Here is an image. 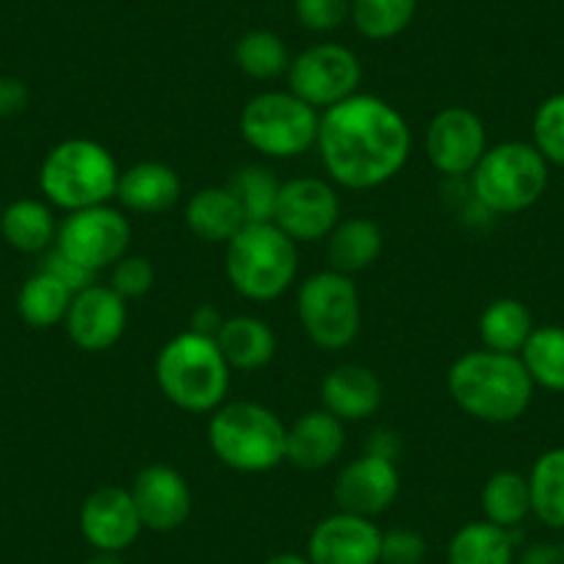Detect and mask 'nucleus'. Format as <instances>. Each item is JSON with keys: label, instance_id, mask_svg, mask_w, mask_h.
I'll use <instances>...</instances> for the list:
<instances>
[{"label": "nucleus", "instance_id": "obj_28", "mask_svg": "<svg viewBox=\"0 0 564 564\" xmlns=\"http://www.w3.org/2000/svg\"><path fill=\"white\" fill-rule=\"evenodd\" d=\"M481 512L492 525L507 531H518L523 520L531 514V490L529 476L520 470H496L481 487Z\"/></svg>", "mask_w": 564, "mask_h": 564}, {"label": "nucleus", "instance_id": "obj_47", "mask_svg": "<svg viewBox=\"0 0 564 564\" xmlns=\"http://www.w3.org/2000/svg\"><path fill=\"white\" fill-rule=\"evenodd\" d=\"M0 214H3V205H0Z\"/></svg>", "mask_w": 564, "mask_h": 564}, {"label": "nucleus", "instance_id": "obj_45", "mask_svg": "<svg viewBox=\"0 0 564 564\" xmlns=\"http://www.w3.org/2000/svg\"><path fill=\"white\" fill-rule=\"evenodd\" d=\"M84 564H122V558H119V553H102V551H95L89 558H86Z\"/></svg>", "mask_w": 564, "mask_h": 564}, {"label": "nucleus", "instance_id": "obj_5", "mask_svg": "<svg viewBox=\"0 0 564 564\" xmlns=\"http://www.w3.org/2000/svg\"><path fill=\"white\" fill-rule=\"evenodd\" d=\"M119 172L122 170L106 144L75 135L47 150L36 181L45 203L64 214H75L117 199Z\"/></svg>", "mask_w": 564, "mask_h": 564}, {"label": "nucleus", "instance_id": "obj_8", "mask_svg": "<svg viewBox=\"0 0 564 564\" xmlns=\"http://www.w3.org/2000/svg\"><path fill=\"white\" fill-rule=\"evenodd\" d=\"M318 119L322 111L294 91L269 89L249 97L238 117V133L263 159L291 161L316 148Z\"/></svg>", "mask_w": 564, "mask_h": 564}, {"label": "nucleus", "instance_id": "obj_33", "mask_svg": "<svg viewBox=\"0 0 564 564\" xmlns=\"http://www.w3.org/2000/svg\"><path fill=\"white\" fill-rule=\"evenodd\" d=\"M417 0H351V25L371 42H390L415 20Z\"/></svg>", "mask_w": 564, "mask_h": 564}, {"label": "nucleus", "instance_id": "obj_6", "mask_svg": "<svg viewBox=\"0 0 564 564\" xmlns=\"http://www.w3.org/2000/svg\"><path fill=\"white\" fill-rule=\"evenodd\" d=\"M208 446L236 474H269L285 463L289 426L258 401H225L208 417Z\"/></svg>", "mask_w": 564, "mask_h": 564}, {"label": "nucleus", "instance_id": "obj_48", "mask_svg": "<svg viewBox=\"0 0 564 564\" xmlns=\"http://www.w3.org/2000/svg\"><path fill=\"white\" fill-rule=\"evenodd\" d=\"M562 208H564V197H562Z\"/></svg>", "mask_w": 564, "mask_h": 564}, {"label": "nucleus", "instance_id": "obj_4", "mask_svg": "<svg viewBox=\"0 0 564 564\" xmlns=\"http://www.w3.org/2000/svg\"><path fill=\"white\" fill-rule=\"evenodd\" d=\"M225 276L247 302H274L300 276V243L274 221H247L225 243Z\"/></svg>", "mask_w": 564, "mask_h": 564}, {"label": "nucleus", "instance_id": "obj_2", "mask_svg": "<svg viewBox=\"0 0 564 564\" xmlns=\"http://www.w3.org/2000/svg\"><path fill=\"white\" fill-rule=\"evenodd\" d=\"M446 388L465 415L492 426L520 421L536 390L518 355L490 349L459 355L448 368Z\"/></svg>", "mask_w": 564, "mask_h": 564}, {"label": "nucleus", "instance_id": "obj_41", "mask_svg": "<svg viewBox=\"0 0 564 564\" xmlns=\"http://www.w3.org/2000/svg\"><path fill=\"white\" fill-rule=\"evenodd\" d=\"M514 564H564V551L556 542H531L518 551Z\"/></svg>", "mask_w": 564, "mask_h": 564}, {"label": "nucleus", "instance_id": "obj_18", "mask_svg": "<svg viewBox=\"0 0 564 564\" xmlns=\"http://www.w3.org/2000/svg\"><path fill=\"white\" fill-rule=\"evenodd\" d=\"M382 529L371 518L333 512L313 525L307 558L313 564H379Z\"/></svg>", "mask_w": 564, "mask_h": 564}, {"label": "nucleus", "instance_id": "obj_39", "mask_svg": "<svg viewBox=\"0 0 564 564\" xmlns=\"http://www.w3.org/2000/svg\"><path fill=\"white\" fill-rule=\"evenodd\" d=\"M40 269L56 276L58 282H64V285H67L73 294H78V291L89 289V285H95L97 282V274H91V271H86L84 265H78L75 260H69L67 254L58 252L56 247L47 249V252L42 254Z\"/></svg>", "mask_w": 564, "mask_h": 564}, {"label": "nucleus", "instance_id": "obj_7", "mask_svg": "<svg viewBox=\"0 0 564 564\" xmlns=\"http://www.w3.org/2000/svg\"><path fill=\"white\" fill-rule=\"evenodd\" d=\"M470 197L490 216H514L534 208L551 181V164L531 141H498L468 177Z\"/></svg>", "mask_w": 564, "mask_h": 564}, {"label": "nucleus", "instance_id": "obj_36", "mask_svg": "<svg viewBox=\"0 0 564 564\" xmlns=\"http://www.w3.org/2000/svg\"><path fill=\"white\" fill-rule=\"evenodd\" d=\"M155 285V269L144 254H124L108 269V289L117 291L124 302L148 296Z\"/></svg>", "mask_w": 564, "mask_h": 564}, {"label": "nucleus", "instance_id": "obj_13", "mask_svg": "<svg viewBox=\"0 0 564 564\" xmlns=\"http://www.w3.org/2000/svg\"><path fill=\"white\" fill-rule=\"evenodd\" d=\"M340 219H344V205L333 181L313 175L282 181L274 225L300 247L327 241Z\"/></svg>", "mask_w": 564, "mask_h": 564}, {"label": "nucleus", "instance_id": "obj_38", "mask_svg": "<svg viewBox=\"0 0 564 564\" xmlns=\"http://www.w3.org/2000/svg\"><path fill=\"white\" fill-rule=\"evenodd\" d=\"M426 540L421 531L410 525H393L382 531V547H379V564H423L426 562Z\"/></svg>", "mask_w": 564, "mask_h": 564}, {"label": "nucleus", "instance_id": "obj_27", "mask_svg": "<svg viewBox=\"0 0 564 564\" xmlns=\"http://www.w3.org/2000/svg\"><path fill=\"white\" fill-rule=\"evenodd\" d=\"M534 327L529 305L514 296H498L479 316L481 346L501 355H520Z\"/></svg>", "mask_w": 564, "mask_h": 564}, {"label": "nucleus", "instance_id": "obj_31", "mask_svg": "<svg viewBox=\"0 0 564 564\" xmlns=\"http://www.w3.org/2000/svg\"><path fill=\"white\" fill-rule=\"evenodd\" d=\"M289 45L282 42L280 34L269 29H252L247 34L238 36L236 47H232V62L241 69L247 78L269 84V80L282 78L291 67Z\"/></svg>", "mask_w": 564, "mask_h": 564}, {"label": "nucleus", "instance_id": "obj_14", "mask_svg": "<svg viewBox=\"0 0 564 564\" xmlns=\"http://www.w3.org/2000/svg\"><path fill=\"white\" fill-rule=\"evenodd\" d=\"M130 496H133L135 509L144 531L155 534H172L181 529L194 509L192 487L186 476L166 463L144 465L130 481Z\"/></svg>", "mask_w": 564, "mask_h": 564}, {"label": "nucleus", "instance_id": "obj_44", "mask_svg": "<svg viewBox=\"0 0 564 564\" xmlns=\"http://www.w3.org/2000/svg\"><path fill=\"white\" fill-rule=\"evenodd\" d=\"M263 564H313V562H311V558H307V553L280 551V553H274V556L265 558Z\"/></svg>", "mask_w": 564, "mask_h": 564}, {"label": "nucleus", "instance_id": "obj_9", "mask_svg": "<svg viewBox=\"0 0 564 564\" xmlns=\"http://www.w3.org/2000/svg\"><path fill=\"white\" fill-rule=\"evenodd\" d=\"M296 316L313 346L324 351L349 349L362 327V302L355 280L333 269L313 271L296 289Z\"/></svg>", "mask_w": 564, "mask_h": 564}, {"label": "nucleus", "instance_id": "obj_11", "mask_svg": "<svg viewBox=\"0 0 564 564\" xmlns=\"http://www.w3.org/2000/svg\"><path fill=\"white\" fill-rule=\"evenodd\" d=\"M130 238H133L130 219L122 208L108 203L64 216L58 221L56 249L100 276L130 252Z\"/></svg>", "mask_w": 564, "mask_h": 564}, {"label": "nucleus", "instance_id": "obj_30", "mask_svg": "<svg viewBox=\"0 0 564 564\" xmlns=\"http://www.w3.org/2000/svg\"><path fill=\"white\" fill-rule=\"evenodd\" d=\"M73 291L58 282L47 271L36 269L18 294V313L29 327L51 329L64 324L69 305H73Z\"/></svg>", "mask_w": 564, "mask_h": 564}, {"label": "nucleus", "instance_id": "obj_40", "mask_svg": "<svg viewBox=\"0 0 564 564\" xmlns=\"http://www.w3.org/2000/svg\"><path fill=\"white\" fill-rule=\"evenodd\" d=\"M31 89L18 75H0V119H12L29 108Z\"/></svg>", "mask_w": 564, "mask_h": 564}, {"label": "nucleus", "instance_id": "obj_3", "mask_svg": "<svg viewBox=\"0 0 564 564\" xmlns=\"http://www.w3.org/2000/svg\"><path fill=\"white\" fill-rule=\"evenodd\" d=\"M232 368L214 338L186 329L161 346L155 384L172 406L192 415H210L227 401Z\"/></svg>", "mask_w": 564, "mask_h": 564}, {"label": "nucleus", "instance_id": "obj_22", "mask_svg": "<svg viewBox=\"0 0 564 564\" xmlns=\"http://www.w3.org/2000/svg\"><path fill=\"white\" fill-rule=\"evenodd\" d=\"M183 221L194 238L221 247L247 225L241 205L227 186H205L194 192L183 208Z\"/></svg>", "mask_w": 564, "mask_h": 564}, {"label": "nucleus", "instance_id": "obj_25", "mask_svg": "<svg viewBox=\"0 0 564 564\" xmlns=\"http://www.w3.org/2000/svg\"><path fill=\"white\" fill-rule=\"evenodd\" d=\"M384 249L382 227L366 216H344L327 236L329 269L340 274H360L371 269Z\"/></svg>", "mask_w": 564, "mask_h": 564}, {"label": "nucleus", "instance_id": "obj_35", "mask_svg": "<svg viewBox=\"0 0 564 564\" xmlns=\"http://www.w3.org/2000/svg\"><path fill=\"white\" fill-rule=\"evenodd\" d=\"M531 144L551 166L564 170V91L545 97L531 119Z\"/></svg>", "mask_w": 564, "mask_h": 564}, {"label": "nucleus", "instance_id": "obj_10", "mask_svg": "<svg viewBox=\"0 0 564 564\" xmlns=\"http://www.w3.org/2000/svg\"><path fill=\"white\" fill-rule=\"evenodd\" d=\"M285 80L300 100L316 111H327L360 91L362 64L357 53L340 42H316L291 58Z\"/></svg>", "mask_w": 564, "mask_h": 564}, {"label": "nucleus", "instance_id": "obj_29", "mask_svg": "<svg viewBox=\"0 0 564 564\" xmlns=\"http://www.w3.org/2000/svg\"><path fill=\"white\" fill-rule=\"evenodd\" d=\"M531 514L547 529L564 531V446L547 448L529 470Z\"/></svg>", "mask_w": 564, "mask_h": 564}, {"label": "nucleus", "instance_id": "obj_15", "mask_svg": "<svg viewBox=\"0 0 564 564\" xmlns=\"http://www.w3.org/2000/svg\"><path fill=\"white\" fill-rule=\"evenodd\" d=\"M399 490L401 474L395 459L362 452L360 457L340 468L338 479H335V503L340 512L373 520L393 507Z\"/></svg>", "mask_w": 564, "mask_h": 564}, {"label": "nucleus", "instance_id": "obj_12", "mask_svg": "<svg viewBox=\"0 0 564 564\" xmlns=\"http://www.w3.org/2000/svg\"><path fill=\"white\" fill-rule=\"evenodd\" d=\"M487 124L474 108L446 106L430 119L423 133V153L432 170L448 181H465L487 153Z\"/></svg>", "mask_w": 564, "mask_h": 564}, {"label": "nucleus", "instance_id": "obj_34", "mask_svg": "<svg viewBox=\"0 0 564 564\" xmlns=\"http://www.w3.org/2000/svg\"><path fill=\"white\" fill-rule=\"evenodd\" d=\"M227 188L238 199L247 221H274L282 181L265 164H247L230 177Z\"/></svg>", "mask_w": 564, "mask_h": 564}, {"label": "nucleus", "instance_id": "obj_43", "mask_svg": "<svg viewBox=\"0 0 564 564\" xmlns=\"http://www.w3.org/2000/svg\"><path fill=\"white\" fill-rule=\"evenodd\" d=\"M366 452L382 454V457H390V459H399V454H401V437L395 435V432H390V430L373 432L371 441L366 443Z\"/></svg>", "mask_w": 564, "mask_h": 564}, {"label": "nucleus", "instance_id": "obj_20", "mask_svg": "<svg viewBox=\"0 0 564 564\" xmlns=\"http://www.w3.org/2000/svg\"><path fill=\"white\" fill-rule=\"evenodd\" d=\"M322 406L344 423L368 421L384 401L382 379L362 362H340L322 379Z\"/></svg>", "mask_w": 564, "mask_h": 564}, {"label": "nucleus", "instance_id": "obj_24", "mask_svg": "<svg viewBox=\"0 0 564 564\" xmlns=\"http://www.w3.org/2000/svg\"><path fill=\"white\" fill-rule=\"evenodd\" d=\"M0 238L23 254H45L58 238L56 208L45 199H14L0 214Z\"/></svg>", "mask_w": 564, "mask_h": 564}, {"label": "nucleus", "instance_id": "obj_16", "mask_svg": "<svg viewBox=\"0 0 564 564\" xmlns=\"http://www.w3.org/2000/svg\"><path fill=\"white\" fill-rule=\"evenodd\" d=\"M64 327L80 351L100 355L122 340L128 329V302L117 291L108 289L106 282H95L73 296Z\"/></svg>", "mask_w": 564, "mask_h": 564}, {"label": "nucleus", "instance_id": "obj_26", "mask_svg": "<svg viewBox=\"0 0 564 564\" xmlns=\"http://www.w3.org/2000/svg\"><path fill=\"white\" fill-rule=\"evenodd\" d=\"M518 531L492 525L490 520H474L454 531L446 547V564H514Z\"/></svg>", "mask_w": 564, "mask_h": 564}, {"label": "nucleus", "instance_id": "obj_46", "mask_svg": "<svg viewBox=\"0 0 564 564\" xmlns=\"http://www.w3.org/2000/svg\"><path fill=\"white\" fill-rule=\"evenodd\" d=\"M558 545H562V551H564V540H562V542H558Z\"/></svg>", "mask_w": 564, "mask_h": 564}, {"label": "nucleus", "instance_id": "obj_21", "mask_svg": "<svg viewBox=\"0 0 564 564\" xmlns=\"http://www.w3.org/2000/svg\"><path fill=\"white\" fill-rule=\"evenodd\" d=\"M183 197V181L175 166L164 161H139L119 172L117 203L128 214L161 216Z\"/></svg>", "mask_w": 564, "mask_h": 564}, {"label": "nucleus", "instance_id": "obj_23", "mask_svg": "<svg viewBox=\"0 0 564 564\" xmlns=\"http://www.w3.org/2000/svg\"><path fill=\"white\" fill-rule=\"evenodd\" d=\"M214 340L221 355H225L227 366L241 373L260 371L276 355L274 329L269 327V322H263L258 316H249V313L225 318V324H221Z\"/></svg>", "mask_w": 564, "mask_h": 564}, {"label": "nucleus", "instance_id": "obj_19", "mask_svg": "<svg viewBox=\"0 0 564 564\" xmlns=\"http://www.w3.org/2000/svg\"><path fill=\"white\" fill-rule=\"evenodd\" d=\"M346 452V423L333 412H302L285 435V463L296 470H327Z\"/></svg>", "mask_w": 564, "mask_h": 564}, {"label": "nucleus", "instance_id": "obj_42", "mask_svg": "<svg viewBox=\"0 0 564 564\" xmlns=\"http://www.w3.org/2000/svg\"><path fill=\"white\" fill-rule=\"evenodd\" d=\"M221 324H225V316H221L214 305H199L197 311L192 313V318H188V329L199 335H208V338H216Z\"/></svg>", "mask_w": 564, "mask_h": 564}, {"label": "nucleus", "instance_id": "obj_32", "mask_svg": "<svg viewBox=\"0 0 564 564\" xmlns=\"http://www.w3.org/2000/svg\"><path fill=\"white\" fill-rule=\"evenodd\" d=\"M525 371L534 388L564 393V327L562 324H542L534 327L531 338L520 351Z\"/></svg>", "mask_w": 564, "mask_h": 564}, {"label": "nucleus", "instance_id": "obj_17", "mask_svg": "<svg viewBox=\"0 0 564 564\" xmlns=\"http://www.w3.org/2000/svg\"><path fill=\"white\" fill-rule=\"evenodd\" d=\"M78 529L95 551L124 553L139 540L144 525L128 487L106 485L86 496L78 514Z\"/></svg>", "mask_w": 564, "mask_h": 564}, {"label": "nucleus", "instance_id": "obj_1", "mask_svg": "<svg viewBox=\"0 0 564 564\" xmlns=\"http://www.w3.org/2000/svg\"><path fill=\"white\" fill-rule=\"evenodd\" d=\"M316 150L335 186L373 192L406 166L412 130L393 102L357 91L349 100L322 111Z\"/></svg>", "mask_w": 564, "mask_h": 564}, {"label": "nucleus", "instance_id": "obj_37", "mask_svg": "<svg viewBox=\"0 0 564 564\" xmlns=\"http://www.w3.org/2000/svg\"><path fill=\"white\" fill-rule=\"evenodd\" d=\"M294 14L311 34H333L351 18V0H294Z\"/></svg>", "mask_w": 564, "mask_h": 564}]
</instances>
